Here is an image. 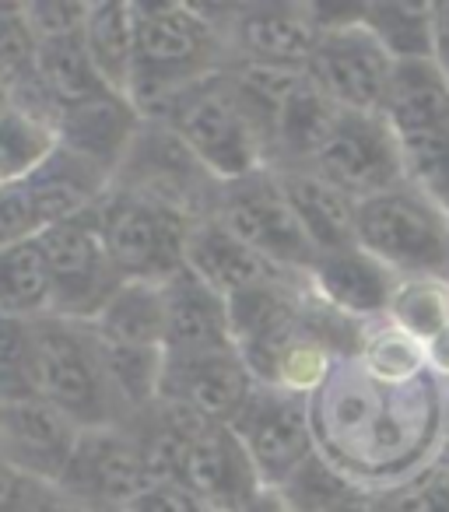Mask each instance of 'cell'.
<instances>
[{
    "label": "cell",
    "mask_w": 449,
    "mask_h": 512,
    "mask_svg": "<svg viewBox=\"0 0 449 512\" xmlns=\"http://www.w3.org/2000/svg\"><path fill=\"white\" fill-rule=\"evenodd\" d=\"M316 453L362 491H390L425 474L442 456L446 383L425 372L383 383L341 358L309 397Z\"/></svg>",
    "instance_id": "cell-1"
},
{
    "label": "cell",
    "mask_w": 449,
    "mask_h": 512,
    "mask_svg": "<svg viewBox=\"0 0 449 512\" xmlns=\"http://www.w3.org/2000/svg\"><path fill=\"white\" fill-rule=\"evenodd\" d=\"M225 67V39L200 4H134V78L127 99L141 120L165 123L183 92Z\"/></svg>",
    "instance_id": "cell-2"
},
{
    "label": "cell",
    "mask_w": 449,
    "mask_h": 512,
    "mask_svg": "<svg viewBox=\"0 0 449 512\" xmlns=\"http://www.w3.org/2000/svg\"><path fill=\"white\" fill-rule=\"evenodd\" d=\"M39 397L53 404L78 428L123 425L120 397L109 383L99 341L92 323L64 320V316H39Z\"/></svg>",
    "instance_id": "cell-3"
},
{
    "label": "cell",
    "mask_w": 449,
    "mask_h": 512,
    "mask_svg": "<svg viewBox=\"0 0 449 512\" xmlns=\"http://www.w3.org/2000/svg\"><path fill=\"white\" fill-rule=\"evenodd\" d=\"M176 137L193 151L214 183H236L260 169H271L267 141L236 99L225 71L183 92V99L165 116Z\"/></svg>",
    "instance_id": "cell-4"
},
{
    "label": "cell",
    "mask_w": 449,
    "mask_h": 512,
    "mask_svg": "<svg viewBox=\"0 0 449 512\" xmlns=\"http://www.w3.org/2000/svg\"><path fill=\"white\" fill-rule=\"evenodd\" d=\"M355 239L400 278H449V218L414 183L358 200Z\"/></svg>",
    "instance_id": "cell-5"
},
{
    "label": "cell",
    "mask_w": 449,
    "mask_h": 512,
    "mask_svg": "<svg viewBox=\"0 0 449 512\" xmlns=\"http://www.w3.org/2000/svg\"><path fill=\"white\" fill-rule=\"evenodd\" d=\"M92 214L109 260L123 281L165 285L186 267V239L197 225L186 214L116 186H109Z\"/></svg>",
    "instance_id": "cell-6"
},
{
    "label": "cell",
    "mask_w": 449,
    "mask_h": 512,
    "mask_svg": "<svg viewBox=\"0 0 449 512\" xmlns=\"http://www.w3.org/2000/svg\"><path fill=\"white\" fill-rule=\"evenodd\" d=\"M211 218L221 221L236 239H243L253 253H260L267 264H274L285 274L306 278L320 260L309 235L302 232L274 169H260L246 179L218 186Z\"/></svg>",
    "instance_id": "cell-7"
},
{
    "label": "cell",
    "mask_w": 449,
    "mask_h": 512,
    "mask_svg": "<svg viewBox=\"0 0 449 512\" xmlns=\"http://www.w3.org/2000/svg\"><path fill=\"white\" fill-rule=\"evenodd\" d=\"M116 190L158 200L190 221H204L214 214L218 186L211 172L193 158V151L176 137L169 123L144 120L130 144L127 158L113 176Z\"/></svg>",
    "instance_id": "cell-8"
},
{
    "label": "cell",
    "mask_w": 449,
    "mask_h": 512,
    "mask_svg": "<svg viewBox=\"0 0 449 512\" xmlns=\"http://www.w3.org/2000/svg\"><path fill=\"white\" fill-rule=\"evenodd\" d=\"M151 484H155V470L148 463V453L134 428L123 421V425L81 432L57 491L88 512H123Z\"/></svg>",
    "instance_id": "cell-9"
},
{
    "label": "cell",
    "mask_w": 449,
    "mask_h": 512,
    "mask_svg": "<svg viewBox=\"0 0 449 512\" xmlns=\"http://www.w3.org/2000/svg\"><path fill=\"white\" fill-rule=\"evenodd\" d=\"M92 211L74 221H64V225L46 228L39 235L53 285L50 316L92 323L123 285V278L116 274L113 260L106 253V242H102Z\"/></svg>",
    "instance_id": "cell-10"
},
{
    "label": "cell",
    "mask_w": 449,
    "mask_h": 512,
    "mask_svg": "<svg viewBox=\"0 0 449 512\" xmlns=\"http://www.w3.org/2000/svg\"><path fill=\"white\" fill-rule=\"evenodd\" d=\"M229 428L239 435L267 491H278L302 463L316 456L309 397L285 386L257 383L253 397Z\"/></svg>",
    "instance_id": "cell-11"
},
{
    "label": "cell",
    "mask_w": 449,
    "mask_h": 512,
    "mask_svg": "<svg viewBox=\"0 0 449 512\" xmlns=\"http://www.w3.org/2000/svg\"><path fill=\"white\" fill-rule=\"evenodd\" d=\"M393 57L362 22L323 29L306 78L344 113H383L393 81Z\"/></svg>",
    "instance_id": "cell-12"
},
{
    "label": "cell",
    "mask_w": 449,
    "mask_h": 512,
    "mask_svg": "<svg viewBox=\"0 0 449 512\" xmlns=\"http://www.w3.org/2000/svg\"><path fill=\"white\" fill-rule=\"evenodd\" d=\"M309 169L355 200H369L407 183L404 148L383 113H341Z\"/></svg>",
    "instance_id": "cell-13"
},
{
    "label": "cell",
    "mask_w": 449,
    "mask_h": 512,
    "mask_svg": "<svg viewBox=\"0 0 449 512\" xmlns=\"http://www.w3.org/2000/svg\"><path fill=\"white\" fill-rule=\"evenodd\" d=\"M211 22L225 39L229 64L306 71L320 39V25L309 4H243L229 8V15H211Z\"/></svg>",
    "instance_id": "cell-14"
},
{
    "label": "cell",
    "mask_w": 449,
    "mask_h": 512,
    "mask_svg": "<svg viewBox=\"0 0 449 512\" xmlns=\"http://www.w3.org/2000/svg\"><path fill=\"white\" fill-rule=\"evenodd\" d=\"M172 481L193 491L214 512H243L267 491L239 435L214 421H197L186 435Z\"/></svg>",
    "instance_id": "cell-15"
},
{
    "label": "cell",
    "mask_w": 449,
    "mask_h": 512,
    "mask_svg": "<svg viewBox=\"0 0 449 512\" xmlns=\"http://www.w3.org/2000/svg\"><path fill=\"white\" fill-rule=\"evenodd\" d=\"M253 390H257V379L250 365L236 348H225L200 351V355H165L158 397L190 407L193 414L214 425H232Z\"/></svg>",
    "instance_id": "cell-16"
},
{
    "label": "cell",
    "mask_w": 449,
    "mask_h": 512,
    "mask_svg": "<svg viewBox=\"0 0 449 512\" xmlns=\"http://www.w3.org/2000/svg\"><path fill=\"white\" fill-rule=\"evenodd\" d=\"M81 432L67 414L43 397L0 407V456L32 481L57 488Z\"/></svg>",
    "instance_id": "cell-17"
},
{
    "label": "cell",
    "mask_w": 449,
    "mask_h": 512,
    "mask_svg": "<svg viewBox=\"0 0 449 512\" xmlns=\"http://www.w3.org/2000/svg\"><path fill=\"white\" fill-rule=\"evenodd\" d=\"M397 285L400 274L390 271L383 260H376L358 242L348 249H337V253H323L309 271V292L327 309L355 323L386 320Z\"/></svg>",
    "instance_id": "cell-18"
},
{
    "label": "cell",
    "mask_w": 449,
    "mask_h": 512,
    "mask_svg": "<svg viewBox=\"0 0 449 512\" xmlns=\"http://www.w3.org/2000/svg\"><path fill=\"white\" fill-rule=\"evenodd\" d=\"M162 299H165V355H200V351L236 348V341H232L229 299H221L190 267H183V271L165 281Z\"/></svg>",
    "instance_id": "cell-19"
},
{
    "label": "cell",
    "mask_w": 449,
    "mask_h": 512,
    "mask_svg": "<svg viewBox=\"0 0 449 512\" xmlns=\"http://www.w3.org/2000/svg\"><path fill=\"white\" fill-rule=\"evenodd\" d=\"M141 123V113L127 95L106 92L57 116V144H64L67 151L88 158L99 169H106L109 176H116Z\"/></svg>",
    "instance_id": "cell-20"
},
{
    "label": "cell",
    "mask_w": 449,
    "mask_h": 512,
    "mask_svg": "<svg viewBox=\"0 0 449 512\" xmlns=\"http://www.w3.org/2000/svg\"><path fill=\"white\" fill-rule=\"evenodd\" d=\"M186 267L204 285H211L221 299H232V295L246 292V288L267 285V281H278V278H299V274H285L274 264H267L264 256L253 253L243 239H236L229 228L214 218H204L190 228Z\"/></svg>",
    "instance_id": "cell-21"
},
{
    "label": "cell",
    "mask_w": 449,
    "mask_h": 512,
    "mask_svg": "<svg viewBox=\"0 0 449 512\" xmlns=\"http://www.w3.org/2000/svg\"><path fill=\"white\" fill-rule=\"evenodd\" d=\"M281 179L288 204L299 218L302 232L316 246V253H337V249L355 246L358 228V200L323 179L309 165H292V169H274Z\"/></svg>",
    "instance_id": "cell-22"
},
{
    "label": "cell",
    "mask_w": 449,
    "mask_h": 512,
    "mask_svg": "<svg viewBox=\"0 0 449 512\" xmlns=\"http://www.w3.org/2000/svg\"><path fill=\"white\" fill-rule=\"evenodd\" d=\"M25 186H29V197L46 232V228L64 225V221H74L92 211L113 186V176L88 158L67 151L64 144H57L50 158L32 176H25Z\"/></svg>",
    "instance_id": "cell-23"
},
{
    "label": "cell",
    "mask_w": 449,
    "mask_h": 512,
    "mask_svg": "<svg viewBox=\"0 0 449 512\" xmlns=\"http://www.w3.org/2000/svg\"><path fill=\"white\" fill-rule=\"evenodd\" d=\"M397 137L449 127V78L435 60H404L393 67L390 95L383 109Z\"/></svg>",
    "instance_id": "cell-24"
},
{
    "label": "cell",
    "mask_w": 449,
    "mask_h": 512,
    "mask_svg": "<svg viewBox=\"0 0 449 512\" xmlns=\"http://www.w3.org/2000/svg\"><path fill=\"white\" fill-rule=\"evenodd\" d=\"M344 109H337L313 81L302 74L295 92L288 95L285 109L274 130V155L271 169H292V165H313L320 148L327 144L330 130L337 127Z\"/></svg>",
    "instance_id": "cell-25"
},
{
    "label": "cell",
    "mask_w": 449,
    "mask_h": 512,
    "mask_svg": "<svg viewBox=\"0 0 449 512\" xmlns=\"http://www.w3.org/2000/svg\"><path fill=\"white\" fill-rule=\"evenodd\" d=\"M92 330L109 344L123 348H155L165 351V299L162 285L123 281L120 292L106 302L92 320Z\"/></svg>",
    "instance_id": "cell-26"
},
{
    "label": "cell",
    "mask_w": 449,
    "mask_h": 512,
    "mask_svg": "<svg viewBox=\"0 0 449 512\" xmlns=\"http://www.w3.org/2000/svg\"><path fill=\"white\" fill-rule=\"evenodd\" d=\"M81 39L109 92L127 95L134 78V4H123V0L88 4Z\"/></svg>",
    "instance_id": "cell-27"
},
{
    "label": "cell",
    "mask_w": 449,
    "mask_h": 512,
    "mask_svg": "<svg viewBox=\"0 0 449 512\" xmlns=\"http://www.w3.org/2000/svg\"><path fill=\"white\" fill-rule=\"evenodd\" d=\"M36 74L60 113L109 92L106 81H102L99 71H95L92 57H88L81 32L64 36V39H50V43H39Z\"/></svg>",
    "instance_id": "cell-28"
},
{
    "label": "cell",
    "mask_w": 449,
    "mask_h": 512,
    "mask_svg": "<svg viewBox=\"0 0 449 512\" xmlns=\"http://www.w3.org/2000/svg\"><path fill=\"white\" fill-rule=\"evenodd\" d=\"M50 309L53 285L39 235L0 249V313L39 320V316H50Z\"/></svg>",
    "instance_id": "cell-29"
},
{
    "label": "cell",
    "mask_w": 449,
    "mask_h": 512,
    "mask_svg": "<svg viewBox=\"0 0 449 512\" xmlns=\"http://www.w3.org/2000/svg\"><path fill=\"white\" fill-rule=\"evenodd\" d=\"M362 25L379 39L393 64L432 60V4L425 0H372L362 8Z\"/></svg>",
    "instance_id": "cell-30"
},
{
    "label": "cell",
    "mask_w": 449,
    "mask_h": 512,
    "mask_svg": "<svg viewBox=\"0 0 449 512\" xmlns=\"http://www.w3.org/2000/svg\"><path fill=\"white\" fill-rule=\"evenodd\" d=\"M386 320L421 344L439 337L449 327V278H439V274L400 278Z\"/></svg>",
    "instance_id": "cell-31"
},
{
    "label": "cell",
    "mask_w": 449,
    "mask_h": 512,
    "mask_svg": "<svg viewBox=\"0 0 449 512\" xmlns=\"http://www.w3.org/2000/svg\"><path fill=\"white\" fill-rule=\"evenodd\" d=\"M355 358L369 376L383 379V383H411L428 372L425 344L393 327L390 320H376L365 327Z\"/></svg>",
    "instance_id": "cell-32"
},
{
    "label": "cell",
    "mask_w": 449,
    "mask_h": 512,
    "mask_svg": "<svg viewBox=\"0 0 449 512\" xmlns=\"http://www.w3.org/2000/svg\"><path fill=\"white\" fill-rule=\"evenodd\" d=\"M39 397L36 320L0 313V407Z\"/></svg>",
    "instance_id": "cell-33"
},
{
    "label": "cell",
    "mask_w": 449,
    "mask_h": 512,
    "mask_svg": "<svg viewBox=\"0 0 449 512\" xmlns=\"http://www.w3.org/2000/svg\"><path fill=\"white\" fill-rule=\"evenodd\" d=\"M57 148V130L39 116L15 109L0 120V176L15 183L39 169Z\"/></svg>",
    "instance_id": "cell-34"
},
{
    "label": "cell",
    "mask_w": 449,
    "mask_h": 512,
    "mask_svg": "<svg viewBox=\"0 0 449 512\" xmlns=\"http://www.w3.org/2000/svg\"><path fill=\"white\" fill-rule=\"evenodd\" d=\"M358 484H351L337 467H330L320 453L309 463H302L292 477L278 488V498L288 505V512H330L341 498H348Z\"/></svg>",
    "instance_id": "cell-35"
},
{
    "label": "cell",
    "mask_w": 449,
    "mask_h": 512,
    "mask_svg": "<svg viewBox=\"0 0 449 512\" xmlns=\"http://www.w3.org/2000/svg\"><path fill=\"white\" fill-rule=\"evenodd\" d=\"M39 43L25 25V4H0V81L18 85L36 74Z\"/></svg>",
    "instance_id": "cell-36"
},
{
    "label": "cell",
    "mask_w": 449,
    "mask_h": 512,
    "mask_svg": "<svg viewBox=\"0 0 449 512\" xmlns=\"http://www.w3.org/2000/svg\"><path fill=\"white\" fill-rule=\"evenodd\" d=\"M36 235H43V221H39L25 179L4 183L0 186V249L18 246V242L36 239Z\"/></svg>",
    "instance_id": "cell-37"
},
{
    "label": "cell",
    "mask_w": 449,
    "mask_h": 512,
    "mask_svg": "<svg viewBox=\"0 0 449 512\" xmlns=\"http://www.w3.org/2000/svg\"><path fill=\"white\" fill-rule=\"evenodd\" d=\"M88 4L81 0H36L25 4V25L36 36V43H50V39H64L85 29Z\"/></svg>",
    "instance_id": "cell-38"
},
{
    "label": "cell",
    "mask_w": 449,
    "mask_h": 512,
    "mask_svg": "<svg viewBox=\"0 0 449 512\" xmlns=\"http://www.w3.org/2000/svg\"><path fill=\"white\" fill-rule=\"evenodd\" d=\"M123 512H214L207 502H200L193 491H186L176 481H155L144 488Z\"/></svg>",
    "instance_id": "cell-39"
},
{
    "label": "cell",
    "mask_w": 449,
    "mask_h": 512,
    "mask_svg": "<svg viewBox=\"0 0 449 512\" xmlns=\"http://www.w3.org/2000/svg\"><path fill=\"white\" fill-rule=\"evenodd\" d=\"M46 484L18 474L4 456H0V512H32L43 498Z\"/></svg>",
    "instance_id": "cell-40"
},
{
    "label": "cell",
    "mask_w": 449,
    "mask_h": 512,
    "mask_svg": "<svg viewBox=\"0 0 449 512\" xmlns=\"http://www.w3.org/2000/svg\"><path fill=\"white\" fill-rule=\"evenodd\" d=\"M432 60L449 78V0L432 4Z\"/></svg>",
    "instance_id": "cell-41"
},
{
    "label": "cell",
    "mask_w": 449,
    "mask_h": 512,
    "mask_svg": "<svg viewBox=\"0 0 449 512\" xmlns=\"http://www.w3.org/2000/svg\"><path fill=\"white\" fill-rule=\"evenodd\" d=\"M425 358H428V372H432L439 383L449 386V327L425 344Z\"/></svg>",
    "instance_id": "cell-42"
},
{
    "label": "cell",
    "mask_w": 449,
    "mask_h": 512,
    "mask_svg": "<svg viewBox=\"0 0 449 512\" xmlns=\"http://www.w3.org/2000/svg\"><path fill=\"white\" fill-rule=\"evenodd\" d=\"M32 512H88V509H81L78 502L64 498L57 488H46V491H43V498H39L36 509H32Z\"/></svg>",
    "instance_id": "cell-43"
},
{
    "label": "cell",
    "mask_w": 449,
    "mask_h": 512,
    "mask_svg": "<svg viewBox=\"0 0 449 512\" xmlns=\"http://www.w3.org/2000/svg\"><path fill=\"white\" fill-rule=\"evenodd\" d=\"M330 512H376V495H372V491L355 488L348 498H341V502H337Z\"/></svg>",
    "instance_id": "cell-44"
},
{
    "label": "cell",
    "mask_w": 449,
    "mask_h": 512,
    "mask_svg": "<svg viewBox=\"0 0 449 512\" xmlns=\"http://www.w3.org/2000/svg\"><path fill=\"white\" fill-rule=\"evenodd\" d=\"M243 512H288V505L278 498V491H264L257 502H250Z\"/></svg>",
    "instance_id": "cell-45"
},
{
    "label": "cell",
    "mask_w": 449,
    "mask_h": 512,
    "mask_svg": "<svg viewBox=\"0 0 449 512\" xmlns=\"http://www.w3.org/2000/svg\"><path fill=\"white\" fill-rule=\"evenodd\" d=\"M11 106H15V102H11V88L4 85V81H0V120H4V116L11 113Z\"/></svg>",
    "instance_id": "cell-46"
},
{
    "label": "cell",
    "mask_w": 449,
    "mask_h": 512,
    "mask_svg": "<svg viewBox=\"0 0 449 512\" xmlns=\"http://www.w3.org/2000/svg\"><path fill=\"white\" fill-rule=\"evenodd\" d=\"M4 183H8V179H4V176H0V186H4Z\"/></svg>",
    "instance_id": "cell-47"
}]
</instances>
